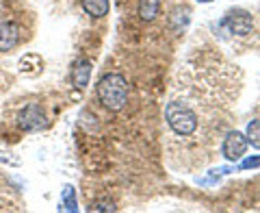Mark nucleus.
I'll return each instance as SVG.
<instances>
[{
  "label": "nucleus",
  "instance_id": "6e6552de",
  "mask_svg": "<svg viewBox=\"0 0 260 213\" xmlns=\"http://www.w3.org/2000/svg\"><path fill=\"white\" fill-rule=\"evenodd\" d=\"M83 9L89 15H93V18H104L109 13L111 5H109V0H83Z\"/></svg>",
  "mask_w": 260,
  "mask_h": 213
},
{
  "label": "nucleus",
  "instance_id": "f03ea898",
  "mask_svg": "<svg viewBox=\"0 0 260 213\" xmlns=\"http://www.w3.org/2000/svg\"><path fill=\"white\" fill-rule=\"evenodd\" d=\"M165 116H167L169 126H172L174 133H178V135H193L195 128H198V116H195L186 104L178 102V100L167 104Z\"/></svg>",
  "mask_w": 260,
  "mask_h": 213
},
{
  "label": "nucleus",
  "instance_id": "f8f14e48",
  "mask_svg": "<svg viewBox=\"0 0 260 213\" xmlns=\"http://www.w3.org/2000/svg\"><path fill=\"white\" fill-rule=\"evenodd\" d=\"M260 166V157H247L241 161V170H251V168H258Z\"/></svg>",
  "mask_w": 260,
  "mask_h": 213
},
{
  "label": "nucleus",
  "instance_id": "423d86ee",
  "mask_svg": "<svg viewBox=\"0 0 260 213\" xmlns=\"http://www.w3.org/2000/svg\"><path fill=\"white\" fill-rule=\"evenodd\" d=\"M20 42V26L18 24H3L0 26V52L11 50Z\"/></svg>",
  "mask_w": 260,
  "mask_h": 213
},
{
  "label": "nucleus",
  "instance_id": "9b49d317",
  "mask_svg": "<svg viewBox=\"0 0 260 213\" xmlns=\"http://www.w3.org/2000/svg\"><path fill=\"white\" fill-rule=\"evenodd\" d=\"M63 202H65V209L68 211H76L78 207H76V200H74V190L68 185L65 187V192H63Z\"/></svg>",
  "mask_w": 260,
  "mask_h": 213
},
{
  "label": "nucleus",
  "instance_id": "1a4fd4ad",
  "mask_svg": "<svg viewBox=\"0 0 260 213\" xmlns=\"http://www.w3.org/2000/svg\"><path fill=\"white\" fill-rule=\"evenodd\" d=\"M160 0H141L139 3V15L143 20H154L158 15Z\"/></svg>",
  "mask_w": 260,
  "mask_h": 213
},
{
  "label": "nucleus",
  "instance_id": "0eeeda50",
  "mask_svg": "<svg viewBox=\"0 0 260 213\" xmlns=\"http://www.w3.org/2000/svg\"><path fill=\"white\" fill-rule=\"evenodd\" d=\"M89 76H91V61L80 59L74 65V74H72V78H74V85L78 89H85L89 85Z\"/></svg>",
  "mask_w": 260,
  "mask_h": 213
},
{
  "label": "nucleus",
  "instance_id": "9d476101",
  "mask_svg": "<svg viewBox=\"0 0 260 213\" xmlns=\"http://www.w3.org/2000/svg\"><path fill=\"white\" fill-rule=\"evenodd\" d=\"M247 142L260 148V120H251L247 124Z\"/></svg>",
  "mask_w": 260,
  "mask_h": 213
},
{
  "label": "nucleus",
  "instance_id": "20e7f679",
  "mask_svg": "<svg viewBox=\"0 0 260 213\" xmlns=\"http://www.w3.org/2000/svg\"><path fill=\"white\" fill-rule=\"evenodd\" d=\"M20 126L22 128H26V130H37V128H42L46 124V118H44V111L39 109L37 104H28L26 109H24L20 113Z\"/></svg>",
  "mask_w": 260,
  "mask_h": 213
},
{
  "label": "nucleus",
  "instance_id": "7ed1b4c3",
  "mask_svg": "<svg viewBox=\"0 0 260 213\" xmlns=\"http://www.w3.org/2000/svg\"><path fill=\"white\" fill-rule=\"evenodd\" d=\"M247 137L239 133V130H232L230 135L225 137V142H223V157L228 161H239L243 154H245L247 150Z\"/></svg>",
  "mask_w": 260,
  "mask_h": 213
},
{
  "label": "nucleus",
  "instance_id": "4468645a",
  "mask_svg": "<svg viewBox=\"0 0 260 213\" xmlns=\"http://www.w3.org/2000/svg\"><path fill=\"white\" fill-rule=\"evenodd\" d=\"M200 3H213V0H200Z\"/></svg>",
  "mask_w": 260,
  "mask_h": 213
},
{
  "label": "nucleus",
  "instance_id": "39448f33",
  "mask_svg": "<svg viewBox=\"0 0 260 213\" xmlns=\"http://www.w3.org/2000/svg\"><path fill=\"white\" fill-rule=\"evenodd\" d=\"M225 24L230 26L232 33H237V35H247V33H251V29H254L251 15H247L245 11H232V13H228Z\"/></svg>",
  "mask_w": 260,
  "mask_h": 213
},
{
  "label": "nucleus",
  "instance_id": "ddd939ff",
  "mask_svg": "<svg viewBox=\"0 0 260 213\" xmlns=\"http://www.w3.org/2000/svg\"><path fill=\"white\" fill-rule=\"evenodd\" d=\"M115 207H109V204H93L91 211H113Z\"/></svg>",
  "mask_w": 260,
  "mask_h": 213
},
{
  "label": "nucleus",
  "instance_id": "f257e3e1",
  "mask_svg": "<svg viewBox=\"0 0 260 213\" xmlns=\"http://www.w3.org/2000/svg\"><path fill=\"white\" fill-rule=\"evenodd\" d=\"M98 98L104 109L121 111L128 102V83L121 74H107L98 83Z\"/></svg>",
  "mask_w": 260,
  "mask_h": 213
}]
</instances>
